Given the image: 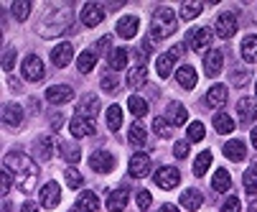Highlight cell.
Listing matches in <instances>:
<instances>
[{
	"instance_id": "1",
	"label": "cell",
	"mask_w": 257,
	"mask_h": 212,
	"mask_svg": "<svg viewBox=\"0 0 257 212\" xmlns=\"http://www.w3.org/2000/svg\"><path fill=\"white\" fill-rule=\"evenodd\" d=\"M71 26H74V8H71V3H54L46 8L36 31H39L41 39H56L69 33Z\"/></svg>"
},
{
	"instance_id": "2",
	"label": "cell",
	"mask_w": 257,
	"mask_h": 212,
	"mask_svg": "<svg viewBox=\"0 0 257 212\" xmlns=\"http://www.w3.org/2000/svg\"><path fill=\"white\" fill-rule=\"evenodd\" d=\"M3 166H6V171L16 179V187L21 189V192H31L33 187H36V179H39V166H36V161L31 159V156H26L23 151H11V154H6V159H3Z\"/></svg>"
},
{
	"instance_id": "3",
	"label": "cell",
	"mask_w": 257,
	"mask_h": 212,
	"mask_svg": "<svg viewBox=\"0 0 257 212\" xmlns=\"http://www.w3.org/2000/svg\"><path fill=\"white\" fill-rule=\"evenodd\" d=\"M176 26H178L176 13L171 8H158L153 13V21H151V36L156 41H163V39H168L171 33L176 31Z\"/></svg>"
},
{
	"instance_id": "4",
	"label": "cell",
	"mask_w": 257,
	"mask_h": 212,
	"mask_svg": "<svg viewBox=\"0 0 257 212\" xmlns=\"http://www.w3.org/2000/svg\"><path fill=\"white\" fill-rule=\"evenodd\" d=\"M237 28H239V23H237L234 13H219L216 21H214V31H216L219 39H232L237 33Z\"/></svg>"
},
{
	"instance_id": "5",
	"label": "cell",
	"mask_w": 257,
	"mask_h": 212,
	"mask_svg": "<svg viewBox=\"0 0 257 212\" xmlns=\"http://www.w3.org/2000/svg\"><path fill=\"white\" fill-rule=\"evenodd\" d=\"M211 31L209 28H191L189 33H186V46L189 49H194V51H204V49H209L211 46Z\"/></svg>"
},
{
	"instance_id": "6",
	"label": "cell",
	"mask_w": 257,
	"mask_h": 212,
	"mask_svg": "<svg viewBox=\"0 0 257 212\" xmlns=\"http://www.w3.org/2000/svg\"><path fill=\"white\" fill-rule=\"evenodd\" d=\"M153 182H156L161 189H173V187H178V182H181V171L173 169V166H161V169L156 171V176H153Z\"/></svg>"
},
{
	"instance_id": "7",
	"label": "cell",
	"mask_w": 257,
	"mask_h": 212,
	"mask_svg": "<svg viewBox=\"0 0 257 212\" xmlns=\"http://www.w3.org/2000/svg\"><path fill=\"white\" fill-rule=\"evenodd\" d=\"M89 169L92 171H97V174H109L115 169V156L109 154V151H94L92 154V159H89Z\"/></svg>"
},
{
	"instance_id": "8",
	"label": "cell",
	"mask_w": 257,
	"mask_h": 212,
	"mask_svg": "<svg viewBox=\"0 0 257 212\" xmlns=\"http://www.w3.org/2000/svg\"><path fill=\"white\" fill-rule=\"evenodd\" d=\"M23 77L28 82H41L44 80V61H41V56H36V54L26 56V61H23Z\"/></svg>"
},
{
	"instance_id": "9",
	"label": "cell",
	"mask_w": 257,
	"mask_h": 212,
	"mask_svg": "<svg viewBox=\"0 0 257 212\" xmlns=\"http://www.w3.org/2000/svg\"><path fill=\"white\" fill-rule=\"evenodd\" d=\"M102 21H104V6L102 3H84V8H82V23L89 26V28H94Z\"/></svg>"
},
{
	"instance_id": "10",
	"label": "cell",
	"mask_w": 257,
	"mask_h": 212,
	"mask_svg": "<svg viewBox=\"0 0 257 212\" xmlns=\"http://www.w3.org/2000/svg\"><path fill=\"white\" fill-rule=\"evenodd\" d=\"M145 82H148V69H145V56H140L133 66H130V72H127V85L133 90L143 87Z\"/></svg>"
},
{
	"instance_id": "11",
	"label": "cell",
	"mask_w": 257,
	"mask_h": 212,
	"mask_svg": "<svg viewBox=\"0 0 257 212\" xmlns=\"http://www.w3.org/2000/svg\"><path fill=\"white\" fill-rule=\"evenodd\" d=\"M222 66H224V51L222 49H211L204 56V72H206V77H216L219 72H222Z\"/></svg>"
},
{
	"instance_id": "12",
	"label": "cell",
	"mask_w": 257,
	"mask_h": 212,
	"mask_svg": "<svg viewBox=\"0 0 257 212\" xmlns=\"http://www.w3.org/2000/svg\"><path fill=\"white\" fill-rule=\"evenodd\" d=\"M130 169V176H135V179H143V176L151 174V156L148 154H135L127 164Z\"/></svg>"
},
{
	"instance_id": "13",
	"label": "cell",
	"mask_w": 257,
	"mask_h": 212,
	"mask_svg": "<svg viewBox=\"0 0 257 212\" xmlns=\"http://www.w3.org/2000/svg\"><path fill=\"white\" fill-rule=\"evenodd\" d=\"M138 28H140V18L138 16H122L117 21V26H115V33L120 39H133L138 33Z\"/></svg>"
},
{
	"instance_id": "14",
	"label": "cell",
	"mask_w": 257,
	"mask_h": 212,
	"mask_svg": "<svg viewBox=\"0 0 257 212\" xmlns=\"http://www.w3.org/2000/svg\"><path fill=\"white\" fill-rule=\"evenodd\" d=\"M39 199H41V204H44L46 209H54V207H59V199H61V189H59V184H56V182H49V184H44V187H41V194H39Z\"/></svg>"
},
{
	"instance_id": "15",
	"label": "cell",
	"mask_w": 257,
	"mask_h": 212,
	"mask_svg": "<svg viewBox=\"0 0 257 212\" xmlns=\"http://www.w3.org/2000/svg\"><path fill=\"white\" fill-rule=\"evenodd\" d=\"M237 118H239V123L257 120V102H254V97H242L237 102Z\"/></svg>"
},
{
	"instance_id": "16",
	"label": "cell",
	"mask_w": 257,
	"mask_h": 212,
	"mask_svg": "<svg viewBox=\"0 0 257 212\" xmlns=\"http://www.w3.org/2000/svg\"><path fill=\"white\" fill-rule=\"evenodd\" d=\"M71 97H74V90H71L69 85H51V87L46 90V100L54 102V105H64V102H69Z\"/></svg>"
},
{
	"instance_id": "17",
	"label": "cell",
	"mask_w": 257,
	"mask_h": 212,
	"mask_svg": "<svg viewBox=\"0 0 257 212\" xmlns=\"http://www.w3.org/2000/svg\"><path fill=\"white\" fill-rule=\"evenodd\" d=\"M23 123V108L16 102H8L3 105V125L6 128H18Z\"/></svg>"
},
{
	"instance_id": "18",
	"label": "cell",
	"mask_w": 257,
	"mask_h": 212,
	"mask_svg": "<svg viewBox=\"0 0 257 212\" xmlns=\"http://www.w3.org/2000/svg\"><path fill=\"white\" fill-rule=\"evenodd\" d=\"M69 130H71V135H74V138H87V135L94 133V120L74 115V118H71V123H69Z\"/></svg>"
},
{
	"instance_id": "19",
	"label": "cell",
	"mask_w": 257,
	"mask_h": 212,
	"mask_svg": "<svg viewBox=\"0 0 257 212\" xmlns=\"http://www.w3.org/2000/svg\"><path fill=\"white\" fill-rule=\"evenodd\" d=\"M97 113H99V100H97L94 95H84V97L79 100V105H77V115H79V118L94 120Z\"/></svg>"
},
{
	"instance_id": "20",
	"label": "cell",
	"mask_w": 257,
	"mask_h": 212,
	"mask_svg": "<svg viewBox=\"0 0 257 212\" xmlns=\"http://www.w3.org/2000/svg\"><path fill=\"white\" fill-rule=\"evenodd\" d=\"M127 199H130L127 187H120V189H115V192H109V197H107V209H109V212H122V209L127 207Z\"/></svg>"
},
{
	"instance_id": "21",
	"label": "cell",
	"mask_w": 257,
	"mask_h": 212,
	"mask_svg": "<svg viewBox=\"0 0 257 212\" xmlns=\"http://www.w3.org/2000/svg\"><path fill=\"white\" fill-rule=\"evenodd\" d=\"M227 95L229 92H227L224 85H211L209 92H206V105H209V108H224L227 100H229Z\"/></svg>"
},
{
	"instance_id": "22",
	"label": "cell",
	"mask_w": 257,
	"mask_h": 212,
	"mask_svg": "<svg viewBox=\"0 0 257 212\" xmlns=\"http://www.w3.org/2000/svg\"><path fill=\"white\" fill-rule=\"evenodd\" d=\"M71 59H74V49H71V44H59V46L51 51V61H54V66H59V69L69 66Z\"/></svg>"
},
{
	"instance_id": "23",
	"label": "cell",
	"mask_w": 257,
	"mask_h": 212,
	"mask_svg": "<svg viewBox=\"0 0 257 212\" xmlns=\"http://www.w3.org/2000/svg\"><path fill=\"white\" fill-rule=\"evenodd\" d=\"M222 151H224V156H227L229 161H244V159H247V149H244V144H242L239 138L227 140Z\"/></svg>"
},
{
	"instance_id": "24",
	"label": "cell",
	"mask_w": 257,
	"mask_h": 212,
	"mask_svg": "<svg viewBox=\"0 0 257 212\" xmlns=\"http://www.w3.org/2000/svg\"><path fill=\"white\" fill-rule=\"evenodd\" d=\"M176 80H178V85L183 87V90H194L196 87V82H199V77H196V69L194 66H181L178 72H176Z\"/></svg>"
},
{
	"instance_id": "25",
	"label": "cell",
	"mask_w": 257,
	"mask_h": 212,
	"mask_svg": "<svg viewBox=\"0 0 257 212\" xmlns=\"http://www.w3.org/2000/svg\"><path fill=\"white\" fill-rule=\"evenodd\" d=\"M201 11H204V3H201V0H183L178 16H181L183 21H194V18L201 16Z\"/></svg>"
},
{
	"instance_id": "26",
	"label": "cell",
	"mask_w": 257,
	"mask_h": 212,
	"mask_svg": "<svg viewBox=\"0 0 257 212\" xmlns=\"http://www.w3.org/2000/svg\"><path fill=\"white\" fill-rule=\"evenodd\" d=\"M166 118H168L171 125H183L186 118H189V113H186V108H183L181 102H171L168 110H166Z\"/></svg>"
},
{
	"instance_id": "27",
	"label": "cell",
	"mask_w": 257,
	"mask_h": 212,
	"mask_svg": "<svg viewBox=\"0 0 257 212\" xmlns=\"http://www.w3.org/2000/svg\"><path fill=\"white\" fill-rule=\"evenodd\" d=\"M127 140H130L133 146H145V144H148V133H145L143 120H135V123L130 125V130H127Z\"/></svg>"
},
{
	"instance_id": "28",
	"label": "cell",
	"mask_w": 257,
	"mask_h": 212,
	"mask_svg": "<svg viewBox=\"0 0 257 212\" xmlns=\"http://www.w3.org/2000/svg\"><path fill=\"white\" fill-rule=\"evenodd\" d=\"M77 212H97L99 209V199H97V194L94 192H82L79 194V199H77V207H74Z\"/></svg>"
},
{
	"instance_id": "29",
	"label": "cell",
	"mask_w": 257,
	"mask_h": 212,
	"mask_svg": "<svg viewBox=\"0 0 257 212\" xmlns=\"http://www.w3.org/2000/svg\"><path fill=\"white\" fill-rule=\"evenodd\" d=\"M33 151H36V156H39V159H51L54 156V138H49V135L36 138Z\"/></svg>"
},
{
	"instance_id": "30",
	"label": "cell",
	"mask_w": 257,
	"mask_h": 212,
	"mask_svg": "<svg viewBox=\"0 0 257 212\" xmlns=\"http://www.w3.org/2000/svg\"><path fill=\"white\" fill-rule=\"evenodd\" d=\"M211 187H214V192H229V187H232L229 171L227 169H216L214 171V179H211Z\"/></svg>"
},
{
	"instance_id": "31",
	"label": "cell",
	"mask_w": 257,
	"mask_h": 212,
	"mask_svg": "<svg viewBox=\"0 0 257 212\" xmlns=\"http://www.w3.org/2000/svg\"><path fill=\"white\" fill-rule=\"evenodd\" d=\"M204 204V197H201V192L199 189H186L181 194V207H186V209H199Z\"/></svg>"
},
{
	"instance_id": "32",
	"label": "cell",
	"mask_w": 257,
	"mask_h": 212,
	"mask_svg": "<svg viewBox=\"0 0 257 212\" xmlns=\"http://www.w3.org/2000/svg\"><path fill=\"white\" fill-rule=\"evenodd\" d=\"M130 51L127 49H115V51H109V66H112V72H120V69H125L127 66V61H130Z\"/></svg>"
},
{
	"instance_id": "33",
	"label": "cell",
	"mask_w": 257,
	"mask_h": 212,
	"mask_svg": "<svg viewBox=\"0 0 257 212\" xmlns=\"http://www.w3.org/2000/svg\"><path fill=\"white\" fill-rule=\"evenodd\" d=\"M94 64H97V54L92 49H87V51H82L77 56V69H79L82 75H89L92 69H94Z\"/></svg>"
},
{
	"instance_id": "34",
	"label": "cell",
	"mask_w": 257,
	"mask_h": 212,
	"mask_svg": "<svg viewBox=\"0 0 257 212\" xmlns=\"http://www.w3.org/2000/svg\"><path fill=\"white\" fill-rule=\"evenodd\" d=\"M242 59L244 61H257V36L249 33V36L242 39Z\"/></svg>"
},
{
	"instance_id": "35",
	"label": "cell",
	"mask_w": 257,
	"mask_h": 212,
	"mask_svg": "<svg viewBox=\"0 0 257 212\" xmlns=\"http://www.w3.org/2000/svg\"><path fill=\"white\" fill-rule=\"evenodd\" d=\"M214 130H216V133H222V135L232 133V130H234V118H232V115H227V113L214 115Z\"/></svg>"
},
{
	"instance_id": "36",
	"label": "cell",
	"mask_w": 257,
	"mask_h": 212,
	"mask_svg": "<svg viewBox=\"0 0 257 212\" xmlns=\"http://www.w3.org/2000/svg\"><path fill=\"white\" fill-rule=\"evenodd\" d=\"M120 125H122V110H120V105H109L107 108V128L109 130H120Z\"/></svg>"
},
{
	"instance_id": "37",
	"label": "cell",
	"mask_w": 257,
	"mask_h": 212,
	"mask_svg": "<svg viewBox=\"0 0 257 212\" xmlns=\"http://www.w3.org/2000/svg\"><path fill=\"white\" fill-rule=\"evenodd\" d=\"M127 108H130L133 118H138V120L148 115V102H145L143 97H135V95H133V97L127 100Z\"/></svg>"
},
{
	"instance_id": "38",
	"label": "cell",
	"mask_w": 257,
	"mask_h": 212,
	"mask_svg": "<svg viewBox=\"0 0 257 212\" xmlns=\"http://www.w3.org/2000/svg\"><path fill=\"white\" fill-rule=\"evenodd\" d=\"M244 192L249 194V197H254L257 194V166H249L247 171H244Z\"/></svg>"
},
{
	"instance_id": "39",
	"label": "cell",
	"mask_w": 257,
	"mask_h": 212,
	"mask_svg": "<svg viewBox=\"0 0 257 212\" xmlns=\"http://www.w3.org/2000/svg\"><path fill=\"white\" fill-rule=\"evenodd\" d=\"M209 164H211V151H201L196 159H194V174L196 176H204L209 171Z\"/></svg>"
},
{
	"instance_id": "40",
	"label": "cell",
	"mask_w": 257,
	"mask_h": 212,
	"mask_svg": "<svg viewBox=\"0 0 257 212\" xmlns=\"http://www.w3.org/2000/svg\"><path fill=\"white\" fill-rule=\"evenodd\" d=\"M171 69H173V59L168 56V51L163 54V56H158V61H156V72H158V77H171Z\"/></svg>"
},
{
	"instance_id": "41",
	"label": "cell",
	"mask_w": 257,
	"mask_h": 212,
	"mask_svg": "<svg viewBox=\"0 0 257 212\" xmlns=\"http://www.w3.org/2000/svg\"><path fill=\"white\" fill-rule=\"evenodd\" d=\"M153 133L161 138H171L173 135V125L168 123V118H156L153 120Z\"/></svg>"
},
{
	"instance_id": "42",
	"label": "cell",
	"mask_w": 257,
	"mask_h": 212,
	"mask_svg": "<svg viewBox=\"0 0 257 212\" xmlns=\"http://www.w3.org/2000/svg\"><path fill=\"white\" fill-rule=\"evenodd\" d=\"M61 156H64V161H69L71 166H74L79 161V146H71L66 140V144H61Z\"/></svg>"
},
{
	"instance_id": "43",
	"label": "cell",
	"mask_w": 257,
	"mask_h": 212,
	"mask_svg": "<svg viewBox=\"0 0 257 212\" xmlns=\"http://www.w3.org/2000/svg\"><path fill=\"white\" fill-rule=\"evenodd\" d=\"M64 179H66V184L71 187V189H79L82 184H84V179H82V174L74 169V166H71V169H66L64 171Z\"/></svg>"
},
{
	"instance_id": "44",
	"label": "cell",
	"mask_w": 257,
	"mask_h": 212,
	"mask_svg": "<svg viewBox=\"0 0 257 212\" xmlns=\"http://www.w3.org/2000/svg\"><path fill=\"white\" fill-rule=\"evenodd\" d=\"M13 16H16V21H26L31 16V3H26V0H16L13 3Z\"/></svg>"
},
{
	"instance_id": "45",
	"label": "cell",
	"mask_w": 257,
	"mask_h": 212,
	"mask_svg": "<svg viewBox=\"0 0 257 212\" xmlns=\"http://www.w3.org/2000/svg\"><path fill=\"white\" fill-rule=\"evenodd\" d=\"M186 133H189V140H194V144H199V140H204V125H201L199 120H196V123H191Z\"/></svg>"
},
{
	"instance_id": "46",
	"label": "cell",
	"mask_w": 257,
	"mask_h": 212,
	"mask_svg": "<svg viewBox=\"0 0 257 212\" xmlns=\"http://www.w3.org/2000/svg\"><path fill=\"white\" fill-rule=\"evenodd\" d=\"M13 66H16V49H6L3 51V72H13Z\"/></svg>"
},
{
	"instance_id": "47",
	"label": "cell",
	"mask_w": 257,
	"mask_h": 212,
	"mask_svg": "<svg viewBox=\"0 0 257 212\" xmlns=\"http://www.w3.org/2000/svg\"><path fill=\"white\" fill-rule=\"evenodd\" d=\"M117 85H120V82H117V77H115L112 72H107V75L102 77V90H104V92H115Z\"/></svg>"
},
{
	"instance_id": "48",
	"label": "cell",
	"mask_w": 257,
	"mask_h": 212,
	"mask_svg": "<svg viewBox=\"0 0 257 212\" xmlns=\"http://www.w3.org/2000/svg\"><path fill=\"white\" fill-rule=\"evenodd\" d=\"M249 82V75L244 72V69H232V85H237V87H244Z\"/></svg>"
},
{
	"instance_id": "49",
	"label": "cell",
	"mask_w": 257,
	"mask_h": 212,
	"mask_svg": "<svg viewBox=\"0 0 257 212\" xmlns=\"http://www.w3.org/2000/svg\"><path fill=\"white\" fill-rule=\"evenodd\" d=\"M173 156L176 159H186L189 156V140H176L173 144Z\"/></svg>"
},
{
	"instance_id": "50",
	"label": "cell",
	"mask_w": 257,
	"mask_h": 212,
	"mask_svg": "<svg viewBox=\"0 0 257 212\" xmlns=\"http://www.w3.org/2000/svg\"><path fill=\"white\" fill-rule=\"evenodd\" d=\"M239 209H242V204H239V199L234 194V197H227V202L222 204V209H219V212H239Z\"/></svg>"
},
{
	"instance_id": "51",
	"label": "cell",
	"mask_w": 257,
	"mask_h": 212,
	"mask_svg": "<svg viewBox=\"0 0 257 212\" xmlns=\"http://www.w3.org/2000/svg\"><path fill=\"white\" fill-rule=\"evenodd\" d=\"M151 202H153L151 192H145V189H140V192H138V207H140V209H148V207H151Z\"/></svg>"
},
{
	"instance_id": "52",
	"label": "cell",
	"mask_w": 257,
	"mask_h": 212,
	"mask_svg": "<svg viewBox=\"0 0 257 212\" xmlns=\"http://www.w3.org/2000/svg\"><path fill=\"white\" fill-rule=\"evenodd\" d=\"M183 51H186V44H176V46L168 49V56H171L173 61H178V59L183 56Z\"/></svg>"
},
{
	"instance_id": "53",
	"label": "cell",
	"mask_w": 257,
	"mask_h": 212,
	"mask_svg": "<svg viewBox=\"0 0 257 212\" xmlns=\"http://www.w3.org/2000/svg\"><path fill=\"white\" fill-rule=\"evenodd\" d=\"M109 41H112V36H102V39H99V41L92 46V51H94V54H99V51H107V49H109Z\"/></svg>"
},
{
	"instance_id": "54",
	"label": "cell",
	"mask_w": 257,
	"mask_h": 212,
	"mask_svg": "<svg viewBox=\"0 0 257 212\" xmlns=\"http://www.w3.org/2000/svg\"><path fill=\"white\" fill-rule=\"evenodd\" d=\"M0 187H3V197H8V189H11V174L3 171V176H0Z\"/></svg>"
},
{
	"instance_id": "55",
	"label": "cell",
	"mask_w": 257,
	"mask_h": 212,
	"mask_svg": "<svg viewBox=\"0 0 257 212\" xmlns=\"http://www.w3.org/2000/svg\"><path fill=\"white\" fill-rule=\"evenodd\" d=\"M61 118H64V115H61V113H54V115H51V125H54V128H56V130H59V128H61V123H64V120H61Z\"/></svg>"
},
{
	"instance_id": "56",
	"label": "cell",
	"mask_w": 257,
	"mask_h": 212,
	"mask_svg": "<svg viewBox=\"0 0 257 212\" xmlns=\"http://www.w3.org/2000/svg\"><path fill=\"white\" fill-rule=\"evenodd\" d=\"M21 212H39V207H36L31 199L28 202H23V207H21Z\"/></svg>"
},
{
	"instance_id": "57",
	"label": "cell",
	"mask_w": 257,
	"mask_h": 212,
	"mask_svg": "<svg viewBox=\"0 0 257 212\" xmlns=\"http://www.w3.org/2000/svg\"><path fill=\"white\" fill-rule=\"evenodd\" d=\"M249 140H252V146H254V151H257V128H252V133H249Z\"/></svg>"
},
{
	"instance_id": "58",
	"label": "cell",
	"mask_w": 257,
	"mask_h": 212,
	"mask_svg": "<svg viewBox=\"0 0 257 212\" xmlns=\"http://www.w3.org/2000/svg\"><path fill=\"white\" fill-rule=\"evenodd\" d=\"M153 49V41H143V54H151Z\"/></svg>"
},
{
	"instance_id": "59",
	"label": "cell",
	"mask_w": 257,
	"mask_h": 212,
	"mask_svg": "<svg viewBox=\"0 0 257 212\" xmlns=\"http://www.w3.org/2000/svg\"><path fill=\"white\" fill-rule=\"evenodd\" d=\"M158 212H178V207H173V204H163Z\"/></svg>"
},
{
	"instance_id": "60",
	"label": "cell",
	"mask_w": 257,
	"mask_h": 212,
	"mask_svg": "<svg viewBox=\"0 0 257 212\" xmlns=\"http://www.w3.org/2000/svg\"><path fill=\"white\" fill-rule=\"evenodd\" d=\"M3 212H11V204H8V199L3 202Z\"/></svg>"
},
{
	"instance_id": "61",
	"label": "cell",
	"mask_w": 257,
	"mask_h": 212,
	"mask_svg": "<svg viewBox=\"0 0 257 212\" xmlns=\"http://www.w3.org/2000/svg\"><path fill=\"white\" fill-rule=\"evenodd\" d=\"M247 212H257V202H252V204H249V209H247Z\"/></svg>"
},
{
	"instance_id": "62",
	"label": "cell",
	"mask_w": 257,
	"mask_h": 212,
	"mask_svg": "<svg viewBox=\"0 0 257 212\" xmlns=\"http://www.w3.org/2000/svg\"><path fill=\"white\" fill-rule=\"evenodd\" d=\"M254 95H257V82H254Z\"/></svg>"
}]
</instances>
